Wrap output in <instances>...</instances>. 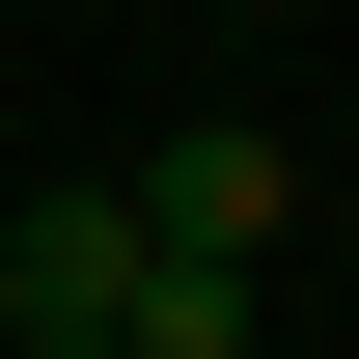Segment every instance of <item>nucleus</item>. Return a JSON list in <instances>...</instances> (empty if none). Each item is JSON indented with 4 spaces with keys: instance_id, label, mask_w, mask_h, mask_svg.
Instances as JSON below:
<instances>
[{
    "instance_id": "obj_1",
    "label": "nucleus",
    "mask_w": 359,
    "mask_h": 359,
    "mask_svg": "<svg viewBox=\"0 0 359 359\" xmlns=\"http://www.w3.org/2000/svg\"><path fill=\"white\" fill-rule=\"evenodd\" d=\"M276 222H304V166H276V111H194L166 166H138V249H194V276H249Z\"/></svg>"
},
{
    "instance_id": "obj_2",
    "label": "nucleus",
    "mask_w": 359,
    "mask_h": 359,
    "mask_svg": "<svg viewBox=\"0 0 359 359\" xmlns=\"http://www.w3.org/2000/svg\"><path fill=\"white\" fill-rule=\"evenodd\" d=\"M0 276H28V332L111 359V304H138V194H28V222H0Z\"/></svg>"
},
{
    "instance_id": "obj_3",
    "label": "nucleus",
    "mask_w": 359,
    "mask_h": 359,
    "mask_svg": "<svg viewBox=\"0 0 359 359\" xmlns=\"http://www.w3.org/2000/svg\"><path fill=\"white\" fill-rule=\"evenodd\" d=\"M111 359H249V276H194V249H138V304H111Z\"/></svg>"
},
{
    "instance_id": "obj_4",
    "label": "nucleus",
    "mask_w": 359,
    "mask_h": 359,
    "mask_svg": "<svg viewBox=\"0 0 359 359\" xmlns=\"http://www.w3.org/2000/svg\"><path fill=\"white\" fill-rule=\"evenodd\" d=\"M28 359H83V332H28Z\"/></svg>"
}]
</instances>
